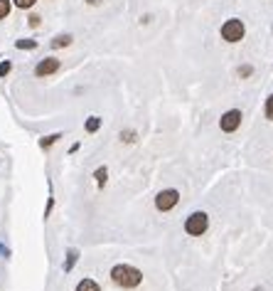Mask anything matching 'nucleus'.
Masks as SVG:
<instances>
[{
	"instance_id": "obj_1",
	"label": "nucleus",
	"mask_w": 273,
	"mask_h": 291,
	"mask_svg": "<svg viewBox=\"0 0 273 291\" xmlns=\"http://www.w3.org/2000/svg\"><path fill=\"white\" fill-rule=\"evenodd\" d=\"M111 282L116 287H121V289H136L143 282V272L131 267V264H116L111 269Z\"/></svg>"
},
{
	"instance_id": "obj_2",
	"label": "nucleus",
	"mask_w": 273,
	"mask_h": 291,
	"mask_svg": "<svg viewBox=\"0 0 273 291\" xmlns=\"http://www.w3.org/2000/svg\"><path fill=\"white\" fill-rule=\"evenodd\" d=\"M219 35H221V40H224V42L236 45V42H241V40H244L246 27H244V22H241L239 17H229V20L219 27Z\"/></svg>"
},
{
	"instance_id": "obj_3",
	"label": "nucleus",
	"mask_w": 273,
	"mask_h": 291,
	"mask_svg": "<svg viewBox=\"0 0 273 291\" xmlns=\"http://www.w3.org/2000/svg\"><path fill=\"white\" fill-rule=\"evenodd\" d=\"M207 227H209V215L202 213V210L192 213L190 218L185 219V232H187L190 237H202L207 232Z\"/></svg>"
},
{
	"instance_id": "obj_4",
	"label": "nucleus",
	"mask_w": 273,
	"mask_h": 291,
	"mask_svg": "<svg viewBox=\"0 0 273 291\" xmlns=\"http://www.w3.org/2000/svg\"><path fill=\"white\" fill-rule=\"evenodd\" d=\"M177 203H180V193H177L175 188L160 190V193L155 195V210H160V213H170Z\"/></svg>"
},
{
	"instance_id": "obj_5",
	"label": "nucleus",
	"mask_w": 273,
	"mask_h": 291,
	"mask_svg": "<svg viewBox=\"0 0 273 291\" xmlns=\"http://www.w3.org/2000/svg\"><path fill=\"white\" fill-rule=\"evenodd\" d=\"M241 119H244L241 109H229V111H224V114H221V119H219V129H221L224 134H234V131H239Z\"/></svg>"
},
{
	"instance_id": "obj_6",
	"label": "nucleus",
	"mask_w": 273,
	"mask_h": 291,
	"mask_svg": "<svg viewBox=\"0 0 273 291\" xmlns=\"http://www.w3.org/2000/svg\"><path fill=\"white\" fill-rule=\"evenodd\" d=\"M62 70V62L57 60V57H45V60H40L37 62V67H35V76H52V74H57Z\"/></svg>"
},
{
	"instance_id": "obj_7",
	"label": "nucleus",
	"mask_w": 273,
	"mask_h": 291,
	"mask_svg": "<svg viewBox=\"0 0 273 291\" xmlns=\"http://www.w3.org/2000/svg\"><path fill=\"white\" fill-rule=\"evenodd\" d=\"M94 178H96V185H99V188H104V185H106V180H109V168H106V165L96 168V170H94Z\"/></svg>"
},
{
	"instance_id": "obj_8",
	"label": "nucleus",
	"mask_w": 273,
	"mask_h": 291,
	"mask_svg": "<svg viewBox=\"0 0 273 291\" xmlns=\"http://www.w3.org/2000/svg\"><path fill=\"white\" fill-rule=\"evenodd\" d=\"M74 291H101V287H99L94 279H81V282L76 284V289Z\"/></svg>"
},
{
	"instance_id": "obj_9",
	"label": "nucleus",
	"mask_w": 273,
	"mask_h": 291,
	"mask_svg": "<svg viewBox=\"0 0 273 291\" xmlns=\"http://www.w3.org/2000/svg\"><path fill=\"white\" fill-rule=\"evenodd\" d=\"M84 129H86V134H96L101 129V119L99 116H89L86 124H84Z\"/></svg>"
},
{
	"instance_id": "obj_10",
	"label": "nucleus",
	"mask_w": 273,
	"mask_h": 291,
	"mask_svg": "<svg viewBox=\"0 0 273 291\" xmlns=\"http://www.w3.org/2000/svg\"><path fill=\"white\" fill-rule=\"evenodd\" d=\"M71 40H74V37L67 35V32H64V35H57V37L52 40V47H55V50H59V47H69V45H71Z\"/></svg>"
},
{
	"instance_id": "obj_11",
	"label": "nucleus",
	"mask_w": 273,
	"mask_h": 291,
	"mask_svg": "<svg viewBox=\"0 0 273 291\" xmlns=\"http://www.w3.org/2000/svg\"><path fill=\"white\" fill-rule=\"evenodd\" d=\"M62 139V134H52V136H45V139H40V148L42 150H47V148H52V146L57 144Z\"/></svg>"
},
{
	"instance_id": "obj_12",
	"label": "nucleus",
	"mask_w": 273,
	"mask_h": 291,
	"mask_svg": "<svg viewBox=\"0 0 273 291\" xmlns=\"http://www.w3.org/2000/svg\"><path fill=\"white\" fill-rule=\"evenodd\" d=\"M76 262H79V249H69V254H67V262H64V272H71Z\"/></svg>"
},
{
	"instance_id": "obj_13",
	"label": "nucleus",
	"mask_w": 273,
	"mask_h": 291,
	"mask_svg": "<svg viewBox=\"0 0 273 291\" xmlns=\"http://www.w3.org/2000/svg\"><path fill=\"white\" fill-rule=\"evenodd\" d=\"M12 10V0H0V20H5Z\"/></svg>"
},
{
	"instance_id": "obj_14",
	"label": "nucleus",
	"mask_w": 273,
	"mask_h": 291,
	"mask_svg": "<svg viewBox=\"0 0 273 291\" xmlns=\"http://www.w3.org/2000/svg\"><path fill=\"white\" fill-rule=\"evenodd\" d=\"M15 47H17V50H35V47H37V42H35V40H17V42H15Z\"/></svg>"
},
{
	"instance_id": "obj_15",
	"label": "nucleus",
	"mask_w": 273,
	"mask_h": 291,
	"mask_svg": "<svg viewBox=\"0 0 273 291\" xmlns=\"http://www.w3.org/2000/svg\"><path fill=\"white\" fill-rule=\"evenodd\" d=\"M264 114H266L269 121H273V94H269V99H266V104H264Z\"/></svg>"
},
{
	"instance_id": "obj_16",
	"label": "nucleus",
	"mask_w": 273,
	"mask_h": 291,
	"mask_svg": "<svg viewBox=\"0 0 273 291\" xmlns=\"http://www.w3.org/2000/svg\"><path fill=\"white\" fill-rule=\"evenodd\" d=\"M35 2H37V0H12V5H15V7H20V10H30Z\"/></svg>"
},
{
	"instance_id": "obj_17",
	"label": "nucleus",
	"mask_w": 273,
	"mask_h": 291,
	"mask_svg": "<svg viewBox=\"0 0 273 291\" xmlns=\"http://www.w3.org/2000/svg\"><path fill=\"white\" fill-rule=\"evenodd\" d=\"M251 74H254V67H251V65H244V67H239V76H241V79H249Z\"/></svg>"
},
{
	"instance_id": "obj_18",
	"label": "nucleus",
	"mask_w": 273,
	"mask_h": 291,
	"mask_svg": "<svg viewBox=\"0 0 273 291\" xmlns=\"http://www.w3.org/2000/svg\"><path fill=\"white\" fill-rule=\"evenodd\" d=\"M121 141L133 144V141H136V131H121Z\"/></svg>"
},
{
	"instance_id": "obj_19",
	"label": "nucleus",
	"mask_w": 273,
	"mask_h": 291,
	"mask_svg": "<svg viewBox=\"0 0 273 291\" xmlns=\"http://www.w3.org/2000/svg\"><path fill=\"white\" fill-rule=\"evenodd\" d=\"M10 70H12V65H10L7 60H2V62H0V76H7Z\"/></svg>"
},
{
	"instance_id": "obj_20",
	"label": "nucleus",
	"mask_w": 273,
	"mask_h": 291,
	"mask_svg": "<svg viewBox=\"0 0 273 291\" xmlns=\"http://www.w3.org/2000/svg\"><path fill=\"white\" fill-rule=\"evenodd\" d=\"M52 208H55V198H50V200H47V208H45V219L50 218V213H52Z\"/></svg>"
},
{
	"instance_id": "obj_21",
	"label": "nucleus",
	"mask_w": 273,
	"mask_h": 291,
	"mask_svg": "<svg viewBox=\"0 0 273 291\" xmlns=\"http://www.w3.org/2000/svg\"><path fill=\"white\" fill-rule=\"evenodd\" d=\"M30 25L37 27V25H40V15H30Z\"/></svg>"
},
{
	"instance_id": "obj_22",
	"label": "nucleus",
	"mask_w": 273,
	"mask_h": 291,
	"mask_svg": "<svg viewBox=\"0 0 273 291\" xmlns=\"http://www.w3.org/2000/svg\"><path fill=\"white\" fill-rule=\"evenodd\" d=\"M101 0H86V5H99Z\"/></svg>"
}]
</instances>
